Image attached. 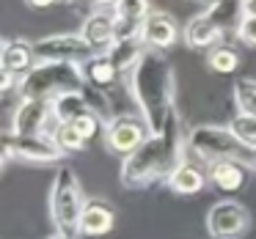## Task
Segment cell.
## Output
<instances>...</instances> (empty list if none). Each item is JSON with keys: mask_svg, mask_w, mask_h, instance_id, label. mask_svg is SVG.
I'll return each instance as SVG.
<instances>
[{"mask_svg": "<svg viewBox=\"0 0 256 239\" xmlns=\"http://www.w3.org/2000/svg\"><path fill=\"white\" fill-rule=\"evenodd\" d=\"M188 160V132L182 129V118L174 113L160 132L149 135L140 149L122 157L118 179L124 190H152L166 184L176 165Z\"/></svg>", "mask_w": 256, "mask_h": 239, "instance_id": "cell-1", "label": "cell"}, {"mask_svg": "<svg viewBox=\"0 0 256 239\" xmlns=\"http://www.w3.org/2000/svg\"><path fill=\"white\" fill-rule=\"evenodd\" d=\"M124 83L152 132H160L176 113V69L171 58L160 50H146L132 72L124 74Z\"/></svg>", "mask_w": 256, "mask_h": 239, "instance_id": "cell-2", "label": "cell"}, {"mask_svg": "<svg viewBox=\"0 0 256 239\" xmlns=\"http://www.w3.org/2000/svg\"><path fill=\"white\" fill-rule=\"evenodd\" d=\"M86 204H88V198H86L83 184H80L74 168L61 162L56 176H52V182H50V193H47V215H50L52 228L61 234L78 237L80 217H83Z\"/></svg>", "mask_w": 256, "mask_h": 239, "instance_id": "cell-3", "label": "cell"}, {"mask_svg": "<svg viewBox=\"0 0 256 239\" xmlns=\"http://www.w3.org/2000/svg\"><path fill=\"white\" fill-rule=\"evenodd\" d=\"M83 63H36L20 80V96L25 99H56L66 91H83Z\"/></svg>", "mask_w": 256, "mask_h": 239, "instance_id": "cell-4", "label": "cell"}, {"mask_svg": "<svg viewBox=\"0 0 256 239\" xmlns=\"http://www.w3.org/2000/svg\"><path fill=\"white\" fill-rule=\"evenodd\" d=\"M248 151L240 146L234 132L220 124H196L188 129V157L201 165H212L220 160H245Z\"/></svg>", "mask_w": 256, "mask_h": 239, "instance_id": "cell-5", "label": "cell"}, {"mask_svg": "<svg viewBox=\"0 0 256 239\" xmlns=\"http://www.w3.org/2000/svg\"><path fill=\"white\" fill-rule=\"evenodd\" d=\"M12 160L28 162V165H61L66 154L58 149L50 135H14L6 129L3 132V165H8Z\"/></svg>", "mask_w": 256, "mask_h": 239, "instance_id": "cell-6", "label": "cell"}, {"mask_svg": "<svg viewBox=\"0 0 256 239\" xmlns=\"http://www.w3.org/2000/svg\"><path fill=\"white\" fill-rule=\"evenodd\" d=\"M254 228L250 209L237 198H220L206 212V234L210 239H242Z\"/></svg>", "mask_w": 256, "mask_h": 239, "instance_id": "cell-7", "label": "cell"}, {"mask_svg": "<svg viewBox=\"0 0 256 239\" xmlns=\"http://www.w3.org/2000/svg\"><path fill=\"white\" fill-rule=\"evenodd\" d=\"M34 52L39 63H86L96 55L83 33H52L34 39Z\"/></svg>", "mask_w": 256, "mask_h": 239, "instance_id": "cell-8", "label": "cell"}, {"mask_svg": "<svg viewBox=\"0 0 256 239\" xmlns=\"http://www.w3.org/2000/svg\"><path fill=\"white\" fill-rule=\"evenodd\" d=\"M102 135H105L108 151H113L118 157H127L135 149H140L149 140V135H154V132H152V127L146 124V118L140 113H118V116H113L105 124Z\"/></svg>", "mask_w": 256, "mask_h": 239, "instance_id": "cell-9", "label": "cell"}, {"mask_svg": "<svg viewBox=\"0 0 256 239\" xmlns=\"http://www.w3.org/2000/svg\"><path fill=\"white\" fill-rule=\"evenodd\" d=\"M56 124L58 121L52 116L50 99H25V96H20L17 107L12 113V124L6 129L14 135H50Z\"/></svg>", "mask_w": 256, "mask_h": 239, "instance_id": "cell-10", "label": "cell"}, {"mask_svg": "<svg viewBox=\"0 0 256 239\" xmlns=\"http://www.w3.org/2000/svg\"><path fill=\"white\" fill-rule=\"evenodd\" d=\"M228 39V30L212 17L210 11H198L196 17L188 19V25L182 28V41L196 52H210L212 47L223 44Z\"/></svg>", "mask_w": 256, "mask_h": 239, "instance_id": "cell-11", "label": "cell"}, {"mask_svg": "<svg viewBox=\"0 0 256 239\" xmlns=\"http://www.w3.org/2000/svg\"><path fill=\"white\" fill-rule=\"evenodd\" d=\"M210 173V184L226 198H234L240 190L248 187V179L254 173V165L248 160H220L206 165Z\"/></svg>", "mask_w": 256, "mask_h": 239, "instance_id": "cell-12", "label": "cell"}, {"mask_svg": "<svg viewBox=\"0 0 256 239\" xmlns=\"http://www.w3.org/2000/svg\"><path fill=\"white\" fill-rule=\"evenodd\" d=\"M179 36L182 33H179V25L174 22V17L168 11H160V8H152L146 14L144 25H140V39L149 50H160V52L171 50Z\"/></svg>", "mask_w": 256, "mask_h": 239, "instance_id": "cell-13", "label": "cell"}, {"mask_svg": "<svg viewBox=\"0 0 256 239\" xmlns=\"http://www.w3.org/2000/svg\"><path fill=\"white\" fill-rule=\"evenodd\" d=\"M210 184V173H206V165H201V162H196L193 157H188V160H182L176 165V171L168 176L166 187L171 190L174 195H182V198H188V195H198L201 190Z\"/></svg>", "mask_w": 256, "mask_h": 239, "instance_id": "cell-14", "label": "cell"}, {"mask_svg": "<svg viewBox=\"0 0 256 239\" xmlns=\"http://www.w3.org/2000/svg\"><path fill=\"white\" fill-rule=\"evenodd\" d=\"M116 226V209L108 201H91L86 204L83 217H80V228H78V239H100L108 237Z\"/></svg>", "mask_w": 256, "mask_h": 239, "instance_id": "cell-15", "label": "cell"}, {"mask_svg": "<svg viewBox=\"0 0 256 239\" xmlns=\"http://www.w3.org/2000/svg\"><path fill=\"white\" fill-rule=\"evenodd\" d=\"M80 33H83V39L94 47V52H108L118 41V19L108 17V14L86 11Z\"/></svg>", "mask_w": 256, "mask_h": 239, "instance_id": "cell-16", "label": "cell"}, {"mask_svg": "<svg viewBox=\"0 0 256 239\" xmlns=\"http://www.w3.org/2000/svg\"><path fill=\"white\" fill-rule=\"evenodd\" d=\"M36 52H34V41L28 39H3L0 44V69L12 72L17 77H25L30 69L36 66Z\"/></svg>", "mask_w": 256, "mask_h": 239, "instance_id": "cell-17", "label": "cell"}, {"mask_svg": "<svg viewBox=\"0 0 256 239\" xmlns=\"http://www.w3.org/2000/svg\"><path fill=\"white\" fill-rule=\"evenodd\" d=\"M83 74H86V83L96 85V88L108 91V94H113L116 88L124 85V74L116 69V63L110 61L108 52H96L91 61H86L83 63Z\"/></svg>", "mask_w": 256, "mask_h": 239, "instance_id": "cell-18", "label": "cell"}, {"mask_svg": "<svg viewBox=\"0 0 256 239\" xmlns=\"http://www.w3.org/2000/svg\"><path fill=\"white\" fill-rule=\"evenodd\" d=\"M146 50H149V47L144 44V39H140V36H124V39H118L116 44L108 50V55H110V61L116 63L118 72H122V74H130L135 63L144 58Z\"/></svg>", "mask_w": 256, "mask_h": 239, "instance_id": "cell-19", "label": "cell"}, {"mask_svg": "<svg viewBox=\"0 0 256 239\" xmlns=\"http://www.w3.org/2000/svg\"><path fill=\"white\" fill-rule=\"evenodd\" d=\"M52 102V116H56L58 124H66L74 121L78 116H83L86 110H91L88 102H86L83 91H66V94H58Z\"/></svg>", "mask_w": 256, "mask_h": 239, "instance_id": "cell-20", "label": "cell"}, {"mask_svg": "<svg viewBox=\"0 0 256 239\" xmlns=\"http://www.w3.org/2000/svg\"><path fill=\"white\" fill-rule=\"evenodd\" d=\"M240 63H242V55H240V50L232 47L228 41H223V44L212 47V50L206 52V66L215 74H234L240 69Z\"/></svg>", "mask_w": 256, "mask_h": 239, "instance_id": "cell-21", "label": "cell"}, {"mask_svg": "<svg viewBox=\"0 0 256 239\" xmlns=\"http://www.w3.org/2000/svg\"><path fill=\"white\" fill-rule=\"evenodd\" d=\"M50 138L56 140V146L64 151V154H80V151H86V146H88V140L83 138V135L78 132V127L74 124H56L50 132Z\"/></svg>", "mask_w": 256, "mask_h": 239, "instance_id": "cell-22", "label": "cell"}, {"mask_svg": "<svg viewBox=\"0 0 256 239\" xmlns=\"http://www.w3.org/2000/svg\"><path fill=\"white\" fill-rule=\"evenodd\" d=\"M232 96H234V107H237V113L256 116V80H254V77H240V80H234Z\"/></svg>", "mask_w": 256, "mask_h": 239, "instance_id": "cell-23", "label": "cell"}, {"mask_svg": "<svg viewBox=\"0 0 256 239\" xmlns=\"http://www.w3.org/2000/svg\"><path fill=\"white\" fill-rule=\"evenodd\" d=\"M228 129L234 132V138L240 140L248 154L256 151V116H245V113H234L232 121H228Z\"/></svg>", "mask_w": 256, "mask_h": 239, "instance_id": "cell-24", "label": "cell"}, {"mask_svg": "<svg viewBox=\"0 0 256 239\" xmlns=\"http://www.w3.org/2000/svg\"><path fill=\"white\" fill-rule=\"evenodd\" d=\"M69 124H74V127H78V132L83 135L88 143H91V140H94L100 132H105V121H102V116H96L94 110H86L83 116H78L74 121H69Z\"/></svg>", "mask_w": 256, "mask_h": 239, "instance_id": "cell-25", "label": "cell"}, {"mask_svg": "<svg viewBox=\"0 0 256 239\" xmlns=\"http://www.w3.org/2000/svg\"><path fill=\"white\" fill-rule=\"evenodd\" d=\"M234 36H237L240 44L256 47V17H248V14H242V19H240V25H237V30H234Z\"/></svg>", "mask_w": 256, "mask_h": 239, "instance_id": "cell-26", "label": "cell"}, {"mask_svg": "<svg viewBox=\"0 0 256 239\" xmlns=\"http://www.w3.org/2000/svg\"><path fill=\"white\" fill-rule=\"evenodd\" d=\"M56 3H58V0H25V6H28V8H39V11H42V8L56 6Z\"/></svg>", "mask_w": 256, "mask_h": 239, "instance_id": "cell-27", "label": "cell"}, {"mask_svg": "<svg viewBox=\"0 0 256 239\" xmlns=\"http://www.w3.org/2000/svg\"><path fill=\"white\" fill-rule=\"evenodd\" d=\"M242 14L256 17V0H242Z\"/></svg>", "mask_w": 256, "mask_h": 239, "instance_id": "cell-28", "label": "cell"}, {"mask_svg": "<svg viewBox=\"0 0 256 239\" xmlns=\"http://www.w3.org/2000/svg\"><path fill=\"white\" fill-rule=\"evenodd\" d=\"M47 239H78V237H72V234H61V231H56V234H50Z\"/></svg>", "mask_w": 256, "mask_h": 239, "instance_id": "cell-29", "label": "cell"}, {"mask_svg": "<svg viewBox=\"0 0 256 239\" xmlns=\"http://www.w3.org/2000/svg\"><path fill=\"white\" fill-rule=\"evenodd\" d=\"M204 8H212V6H218V3H223V0H198Z\"/></svg>", "mask_w": 256, "mask_h": 239, "instance_id": "cell-30", "label": "cell"}, {"mask_svg": "<svg viewBox=\"0 0 256 239\" xmlns=\"http://www.w3.org/2000/svg\"><path fill=\"white\" fill-rule=\"evenodd\" d=\"M250 165H254V173H256V151L250 154Z\"/></svg>", "mask_w": 256, "mask_h": 239, "instance_id": "cell-31", "label": "cell"}]
</instances>
